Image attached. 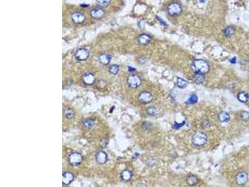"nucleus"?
<instances>
[{
    "label": "nucleus",
    "mask_w": 249,
    "mask_h": 187,
    "mask_svg": "<svg viewBox=\"0 0 249 187\" xmlns=\"http://www.w3.org/2000/svg\"><path fill=\"white\" fill-rule=\"evenodd\" d=\"M192 69L196 74H204L209 72V66L208 63L202 59H197L192 64Z\"/></svg>",
    "instance_id": "f257e3e1"
},
{
    "label": "nucleus",
    "mask_w": 249,
    "mask_h": 187,
    "mask_svg": "<svg viewBox=\"0 0 249 187\" xmlns=\"http://www.w3.org/2000/svg\"><path fill=\"white\" fill-rule=\"evenodd\" d=\"M207 142V137L203 132H198L193 135L192 138V144L197 147L205 145Z\"/></svg>",
    "instance_id": "f03ea898"
},
{
    "label": "nucleus",
    "mask_w": 249,
    "mask_h": 187,
    "mask_svg": "<svg viewBox=\"0 0 249 187\" xmlns=\"http://www.w3.org/2000/svg\"><path fill=\"white\" fill-rule=\"evenodd\" d=\"M83 157L79 152H72L68 156V162L72 166H77L82 163Z\"/></svg>",
    "instance_id": "7ed1b4c3"
},
{
    "label": "nucleus",
    "mask_w": 249,
    "mask_h": 187,
    "mask_svg": "<svg viewBox=\"0 0 249 187\" xmlns=\"http://www.w3.org/2000/svg\"><path fill=\"white\" fill-rule=\"evenodd\" d=\"M141 83V79L140 77L136 74H131L127 78V84L131 88H138Z\"/></svg>",
    "instance_id": "20e7f679"
},
{
    "label": "nucleus",
    "mask_w": 249,
    "mask_h": 187,
    "mask_svg": "<svg viewBox=\"0 0 249 187\" xmlns=\"http://www.w3.org/2000/svg\"><path fill=\"white\" fill-rule=\"evenodd\" d=\"M167 12L171 16H177L180 15L182 12V7L178 3H173L168 6Z\"/></svg>",
    "instance_id": "39448f33"
},
{
    "label": "nucleus",
    "mask_w": 249,
    "mask_h": 187,
    "mask_svg": "<svg viewBox=\"0 0 249 187\" xmlns=\"http://www.w3.org/2000/svg\"><path fill=\"white\" fill-rule=\"evenodd\" d=\"M89 57V52L85 48H80L75 53V57L78 61H85Z\"/></svg>",
    "instance_id": "423d86ee"
},
{
    "label": "nucleus",
    "mask_w": 249,
    "mask_h": 187,
    "mask_svg": "<svg viewBox=\"0 0 249 187\" xmlns=\"http://www.w3.org/2000/svg\"><path fill=\"white\" fill-rule=\"evenodd\" d=\"M138 100L140 103L146 104L151 102L153 100V96L149 92L144 91L140 94Z\"/></svg>",
    "instance_id": "0eeeda50"
},
{
    "label": "nucleus",
    "mask_w": 249,
    "mask_h": 187,
    "mask_svg": "<svg viewBox=\"0 0 249 187\" xmlns=\"http://www.w3.org/2000/svg\"><path fill=\"white\" fill-rule=\"evenodd\" d=\"M82 81L86 85H92L95 82V77L91 72H87L82 76Z\"/></svg>",
    "instance_id": "6e6552de"
},
{
    "label": "nucleus",
    "mask_w": 249,
    "mask_h": 187,
    "mask_svg": "<svg viewBox=\"0 0 249 187\" xmlns=\"http://www.w3.org/2000/svg\"><path fill=\"white\" fill-rule=\"evenodd\" d=\"M95 160L97 163L99 165H104L108 161V155H107V153L103 151L100 150L95 155Z\"/></svg>",
    "instance_id": "1a4fd4ad"
},
{
    "label": "nucleus",
    "mask_w": 249,
    "mask_h": 187,
    "mask_svg": "<svg viewBox=\"0 0 249 187\" xmlns=\"http://www.w3.org/2000/svg\"><path fill=\"white\" fill-rule=\"evenodd\" d=\"M72 20L76 24H81L85 20V15L81 12H75L72 15Z\"/></svg>",
    "instance_id": "9d476101"
},
{
    "label": "nucleus",
    "mask_w": 249,
    "mask_h": 187,
    "mask_svg": "<svg viewBox=\"0 0 249 187\" xmlns=\"http://www.w3.org/2000/svg\"><path fill=\"white\" fill-rule=\"evenodd\" d=\"M74 179V175L70 172H65L62 175V183L64 185H70Z\"/></svg>",
    "instance_id": "9b49d317"
},
{
    "label": "nucleus",
    "mask_w": 249,
    "mask_h": 187,
    "mask_svg": "<svg viewBox=\"0 0 249 187\" xmlns=\"http://www.w3.org/2000/svg\"><path fill=\"white\" fill-rule=\"evenodd\" d=\"M90 15L93 19H98L102 18L105 15V11L101 8H95L91 10Z\"/></svg>",
    "instance_id": "f8f14e48"
},
{
    "label": "nucleus",
    "mask_w": 249,
    "mask_h": 187,
    "mask_svg": "<svg viewBox=\"0 0 249 187\" xmlns=\"http://www.w3.org/2000/svg\"><path fill=\"white\" fill-rule=\"evenodd\" d=\"M248 180V175L245 172H240L236 176V182L238 185H243Z\"/></svg>",
    "instance_id": "ddd939ff"
},
{
    "label": "nucleus",
    "mask_w": 249,
    "mask_h": 187,
    "mask_svg": "<svg viewBox=\"0 0 249 187\" xmlns=\"http://www.w3.org/2000/svg\"><path fill=\"white\" fill-rule=\"evenodd\" d=\"M120 177L123 182H129L133 177V173L129 170H124L121 172Z\"/></svg>",
    "instance_id": "4468645a"
},
{
    "label": "nucleus",
    "mask_w": 249,
    "mask_h": 187,
    "mask_svg": "<svg viewBox=\"0 0 249 187\" xmlns=\"http://www.w3.org/2000/svg\"><path fill=\"white\" fill-rule=\"evenodd\" d=\"M151 37L146 34H142L138 36V43L143 46H146L148 44L151 42Z\"/></svg>",
    "instance_id": "2eb2a0df"
},
{
    "label": "nucleus",
    "mask_w": 249,
    "mask_h": 187,
    "mask_svg": "<svg viewBox=\"0 0 249 187\" xmlns=\"http://www.w3.org/2000/svg\"><path fill=\"white\" fill-rule=\"evenodd\" d=\"M111 61V56L106 53L101 54L98 57V61L99 63L104 66L108 65Z\"/></svg>",
    "instance_id": "dca6fc26"
},
{
    "label": "nucleus",
    "mask_w": 249,
    "mask_h": 187,
    "mask_svg": "<svg viewBox=\"0 0 249 187\" xmlns=\"http://www.w3.org/2000/svg\"><path fill=\"white\" fill-rule=\"evenodd\" d=\"M237 98H238L239 101H240L241 102L245 103V102L248 101L249 95H248V93H247L245 92H241L239 93V94L237 96Z\"/></svg>",
    "instance_id": "f3484780"
},
{
    "label": "nucleus",
    "mask_w": 249,
    "mask_h": 187,
    "mask_svg": "<svg viewBox=\"0 0 249 187\" xmlns=\"http://www.w3.org/2000/svg\"><path fill=\"white\" fill-rule=\"evenodd\" d=\"M219 120L221 122H227L230 120V115L227 112H222L219 114Z\"/></svg>",
    "instance_id": "a211bd4d"
},
{
    "label": "nucleus",
    "mask_w": 249,
    "mask_h": 187,
    "mask_svg": "<svg viewBox=\"0 0 249 187\" xmlns=\"http://www.w3.org/2000/svg\"><path fill=\"white\" fill-rule=\"evenodd\" d=\"M93 125H94V121L92 119H85L83 122V127H84V129L87 130L91 129L93 127Z\"/></svg>",
    "instance_id": "6ab92c4d"
},
{
    "label": "nucleus",
    "mask_w": 249,
    "mask_h": 187,
    "mask_svg": "<svg viewBox=\"0 0 249 187\" xmlns=\"http://www.w3.org/2000/svg\"><path fill=\"white\" fill-rule=\"evenodd\" d=\"M224 33L226 37H231L232 35H234L235 29L232 26H227L224 30Z\"/></svg>",
    "instance_id": "aec40b11"
},
{
    "label": "nucleus",
    "mask_w": 249,
    "mask_h": 187,
    "mask_svg": "<svg viewBox=\"0 0 249 187\" xmlns=\"http://www.w3.org/2000/svg\"><path fill=\"white\" fill-rule=\"evenodd\" d=\"M120 70V67L117 64H113L111 65L109 68V72L110 74H113V75H116L118 74V72H119Z\"/></svg>",
    "instance_id": "412c9836"
},
{
    "label": "nucleus",
    "mask_w": 249,
    "mask_h": 187,
    "mask_svg": "<svg viewBox=\"0 0 249 187\" xmlns=\"http://www.w3.org/2000/svg\"><path fill=\"white\" fill-rule=\"evenodd\" d=\"M177 85L178 86V88H179L184 89V88H185L187 87V82L183 79L178 77L177 79Z\"/></svg>",
    "instance_id": "4be33fe9"
},
{
    "label": "nucleus",
    "mask_w": 249,
    "mask_h": 187,
    "mask_svg": "<svg viewBox=\"0 0 249 187\" xmlns=\"http://www.w3.org/2000/svg\"><path fill=\"white\" fill-rule=\"evenodd\" d=\"M75 116V112L71 109H67L64 112V116L68 119H72Z\"/></svg>",
    "instance_id": "5701e85b"
},
{
    "label": "nucleus",
    "mask_w": 249,
    "mask_h": 187,
    "mask_svg": "<svg viewBox=\"0 0 249 187\" xmlns=\"http://www.w3.org/2000/svg\"><path fill=\"white\" fill-rule=\"evenodd\" d=\"M187 182L190 185H194L198 182V178L194 175H190L187 179Z\"/></svg>",
    "instance_id": "b1692460"
},
{
    "label": "nucleus",
    "mask_w": 249,
    "mask_h": 187,
    "mask_svg": "<svg viewBox=\"0 0 249 187\" xmlns=\"http://www.w3.org/2000/svg\"><path fill=\"white\" fill-rule=\"evenodd\" d=\"M204 81V76H203V74H196V75L194 77V81L196 84H199L203 83Z\"/></svg>",
    "instance_id": "393cba45"
},
{
    "label": "nucleus",
    "mask_w": 249,
    "mask_h": 187,
    "mask_svg": "<svg viewBox=\"0 0 249 187\" xmlns=\"http://www.w3.org/2000/svg\"><path fill=\"white\" fill-rule=\"evenodd\" d=\"M198 96L196 94H192L190 97V98L187 99L186 103L188 104H194L198 102Z\"/></svg>",
    "instance_id": "a878e982"
},
{
    "label": "nucleus",
    "mask_w": 249,
    "mask_h": 187,
    "mask_svg": "<svg viewBox=\"0 0 249 187\" xmlns=\"http://www.w3.org/2000/svg\"><path fill=\"white\" fill-rule=\"evenodd\" d=\"M96 1L101 7H107L110 3L111 0H96Z\"/></svg>",
    "instance_id": "bb28decb"
},
{
    "label": "nucleus",
    "mask_w": 249,
    "mask_h": 187,
    "mask_svg": "<svg viewBox=\"0 0 249 187\" xmlns=\"http://www.w3.org/2000/svg\"><path fill=\"white\" fill-rule=\"evenodd\" d=\"M146 112L148 115L151 116H154L156 114L157 109L156 107H150L147 109Z\"/></svg>",
    "instance_id": "cd10ccee"
},
{
    "label": "nucleus",
    "mask_w": 249,
    "mask_h": 187,
    "mask_svg": "<svg viewBox=\"0 0 249 187\" xmlns=\"http://www.w3.org/2000/svg\"><path fill=\"white\" fill-rule=\"evenodd\" d=\"M240 116L242 119L243 120V121H248L249 120V112H245V111H243L242 112L240 113Z\"/></svg>",
    "instance_id": "c85d7f7f"
},
{
    "label": "nucleus",
    "mask_w": 249,
    "mask_h": 187,
    "mask_svg": "<svg viewBox=\"0 0 249 187\" xmlns=\"http://www.w3.org/2000/svg\"><path fill=\"white\" fill-rule=\"evenodd\" d=\"M184 124H185V122H183L182 124H178L177 122H175L173 125V128L175 129H179L180 127H183Z\"/></svg>",
    "instance_id": "c756f323"
},
{
    "label": "nucleus",
    "mask_w": 249,
    "mask_h": 187,
    "mask_svg": "<svg viewBox=\"0 0 249 187\" xmlns=\"http://www.w3.org/2000/svg\"><path fill=\"white\" fill-rule=\"evenodd\" d=\"M109 143V140L108 139H103L102 140V142H101V146L103 147H105Z\"/></svg>",
    "instance_id": "7c9ffc66"
},
{
    "label": "nucleus",
    "mask_w": 249,
    "mask_h": 187,
    "mask_svg": "<svg viewBox=\"0 0 249 187\" xmlns=\"http://www.w3.org/2000/svg\"><path fill=\"white\" fill-rule=\"evenodd\" d=\"M157 18H158V21H159V23H161L162 24L163 26H167V24L163 21V20L162 19H161V18H158V17H156Z\"/></svg>",
    "instance_id": "2f4dec72"
},
{
    "label": "nucleus",
    "mask_w": 249,
    "mask_h": 187,
    "mask_svg": "<svg viewBox=\"0 0 249 187\" xmlns=\"http://www.w3.org/2000/svg\"><path fill=\"white\" fill-rule=\"evenodd\" d=\"M230 62H231V63H232V64H234L236 63V57H234L233 58H232V59L230 60Z\"/></svg>",
    "instance_id": "473e14b6"
},
{
    "label": "nucleus",
    "mask_w": 249,
    "mask_h": 187,
    "mask_svg": "<svg viewBox=\"0 0 249 187\" xmlns=\"http://www.w3.org/2000/svg\"><path fill=\"white\" fill-rule=\"evenodd\" d=\"M129 71H135V69L132 68H131V67H129Z\"/></svg>",
    "instance_id": "72a5a7b5"
},
{
    "label": "nucleus",
    "mask_w": 249,
    "mask_h": 187,
    "mask_svg": "<svg viewBox=\"0 0 249 187\" xmlns=\"http://www.w3.org/2000/svg\"><path fill=\"white\" fill-rule=\"evenodd\" d=\"M206 0H200V2L201 3H204Z\"/></svg>",
    "instance_id": "f704fd0d"
}]
</instances>
